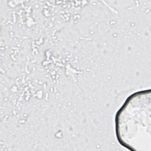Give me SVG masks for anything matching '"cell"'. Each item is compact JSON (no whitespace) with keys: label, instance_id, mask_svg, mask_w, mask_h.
<instances>
[{"label":"cell","instance_id":"obj_1","mask_svg":"<svg viewBox=\"0 0 151 151\" xmlns=\"http://www.w3.org/2000/svg\"><path fill=\"white\" fill-rule=\"evenodd\" d=\"M115 134L119 143L131 151H151V90L129 96L116 113Z\"/></svg>","mask_w":151,"mask_h":151}]
</instances>
